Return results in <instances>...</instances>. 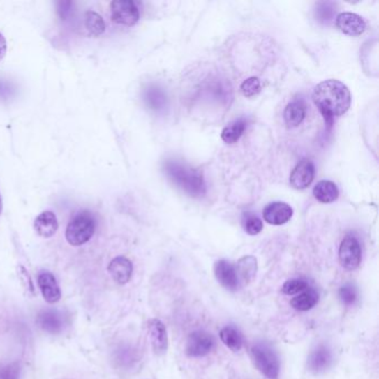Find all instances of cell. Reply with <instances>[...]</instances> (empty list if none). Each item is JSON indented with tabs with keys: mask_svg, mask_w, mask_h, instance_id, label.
Returning <instances> with one entry per match:
<instances>
[{
	"mask_svg": "<svg viewBox=\"0 0 379 379\" xmlns=\"http://www.w3.org/2000/svg\"><path fill=\"white\" fill-rule=\"evenodd\" d=\"M240 89H241V93L245 97L251 98V97H255L262 91V84H260V80L257 77H251L241 84Z\"/></svg>",
	"mask_w": 379,
	"mask_h": 379,
	"instance_id": "4316f807",
	"label": "cell"
},
{
	"mask_svg": "<svg viewBox=\"0 0 379 379\" xmlns=\"http://www.w3.org/2000/svg\"><path fill=\"white\" fill-rule=\"evenodd\" d=\"M3 213V200H1V196H0V215Z\"/></svg>",
	"mask_w": 379,
	"mask_h": 379,
	"instance_id": "836d02e7",
	"label": "cell"
},
{
	"mask_svg": "<svg viewBox=\"0 0 379 379\" xmlns=\"http://www.w3.org/2000/svg\"><path fill=\"white\" fill-rule=\"evenodd\" d=\"M315 177V166L309 159H303L295 167L290 181L295 189H306L313 183Z\"/></svg>",
	"mask_w": 379,
	"mask_h": 379,
	"instance_id": "30bf717a",
	"label": "cell"
},
{
	"mask_svg": "<svg viewBox=\"0 0 379 379\" xmlns=\"http://www.w3.org/2000/svg\"><path fill=\"white\" fill-rule=\"evenodd\" d=\"M34 228L41 237H52L58 230L57 217L52 211H44L35 219Z\"/></svg>",
	"mask_w": 379,
	"mask_h": 379,
	"instance_id": "2e32d148",
	"label": "cell"
},
{
	"mask_svg": "<svg viewBox=\"0 0 379 379\" xmlns=\"http://www.w3.org/2000/svg\"><path fill=\"white\" fill-rule=\"evenodd\" d=\"M145 101L151 110H157V112L164 110L167 104L166 95L163 89L157 86H150L146 90Z\"/></svg>",
	"mask_w": 379,
	"mask_h": 379,
	"instance_id": "d4e9b609",
	"label": "cell"
},
{
	"mask_svg": "<svg viewBox=\"0 0 379 379\" xmlns=\"http://www.w3.org/2000/svg\"><path fill=\"white\" fill-rule=\"evenodd\" d=\"M339 191L337 186L329 180H322L314 187V196L318 202L328 204L339 198Z\"/></svg>",
	"mask_w": 379,
	"mask_h": 379,
	"instance_id": "d6986e66",
	"label": "cell"
},
{
	"mask_svg": "<svg viewBox=\"0 0 379 379\" xmlns=\"http://www.w3.org/2000/svg\"><path fill=\"white\" fill-rule=\"evenodd\" d=\"M339 299L346 306L355 305L358 299V292L356 287L352 284H346L341 287L339 292Z\"/></svg>",
	"mask_w": 379,
	"mask_h": 379,
	"instance_id": "f1b7e54d",
	"label": "cell"
},
{
	"mask_svg": "<svg viewBox=\"0 0 379 379\" xmlns=\"http://www.w3.org/2000/svg\"><path fill=\"white\" fill-rule=\"evenodd\" d=\"M332 352L324 345L317 347L309 358V367L313 373L318 374L326 371L332 363Z\"/></svg>",
	"mask_w": 379,
	"mask_h": 379,
	"instance_id": "e0dca14e",
	"label": "cell"
},
{
	"mask_svg": "<svg viewBox=\"0 0 379 379\" xmlns=\"http://www.w3.org/2000/svg\"><path fill=\"white\" fill-rule=\"evenodd\" d=\"M37 324L47 333L59 334L65 327V317L57 309H45L39 313Z\"/></svg>",
	"mask_w": 379,
	"mask_h": 379,
	"instance_id": "7c38bea8",
	"label": "cell"
},
{
	"mask_svg": "<svg viewBox=\"0 0 379 379\" xmlns=\"http://www.w3.org/2000/svg\"><path fill=\"white\" fill-rule=\"evenodd\" d=\"M148 333L155 354L164 355L168 348V337L165 325L159 320H150L148 322Z\"/></svg>",
	"mask_w": 379,
	"mask_h": 379,
	"instance_id": "4fadbf2b",
	"label": "cell"
},
{
	"mask_svg": "<svg viewBox=\"0 0 379 379\" xmlns=\"http://www.w3.org/2000/svg\"><path fill=\"white\" fill-rule=\"evenodd\" d=\"M84 26L88 35L91 37H98L101 34H104L106 29L104 20L101 15L95 11H87L84 17Z\"/></svg>",
	"mask_w": 379,
	"mask_h": 379,
	"instance_id": "cb8c5ba5",
	"label": "cell"
},
{
	"mask_svg": "<svg viewBox=\"0 0 379 379\" xmlns=\"http://www.w3.org/2000/svg\"><path fill=\"white\" fill-rule=\"evenodd\" d=\"M307 288H309V281H306L305 279H290L285 283L284 286L281 288V292L285 295H295L305 292Z\"/></svg>",
	"mask_w": 379,
	"mask_h": 379,
	"instance_id": "83f0119b",
	"label": "cell"
},
{
	"mask_svg": "<svg viewBox=\"0 0 379 379\" xmlns=\"http://www.w3.org/2000/svg\"><path fill=\"white\" fill-rule=\"evenodd\" d=\"M248 121L245 118H239L235 120L230 125L226 126L223 131H221V140H224L227 144H235L239 140L240 137L243 136L247 128Z\"/></svg>",
	"mask_w": 379,
	"mask_h": 379,
	"instance_id": "603a6c76",
	"label": "cell"
},
{
	"mask_svg": "<svg viewBox=\"0 0 379 379\" xmlns=\"http://www.w3.org/2000/svg\"><path fill=\"white\" fill-rule=\"evenodd\" d=\"M219 336H221V341L232 352H237L243 348L244 336L234 326H227V327L223 328Z\"/></svg>",
	"mask_w": 379,
	"mask_h": 379,
	"instance_id": "7402d4cb",
	"label": "cell"
},
{
	"mask_svg": "<svg viewBox=\"0 0 379 379\" xmlns=\"http://www.w3.org/2000/svg\"><path fill=\"white\" fill-rule=\"evenodd\" d=\"M165 172L176 185L191 196L200 197L206 193V184L202 174L191 167L170 161L165 164Z\"/></svg>",
	"mask_w": 379,
	"mask_h": 379,
	"instance_id": "7a4b0ae2",
	"label": "cell"
},
{
	"mask_svg": "<svg viewBox=\"0 0 379 379\" xmlns=\"http://www.w3.org/2000/svg\"><path fill=\"white\" fill-rule=\"evenodd\" d=\"M313 99L324 116L325 121L329 126L335 118L346 114L352 104L350 89L336 80H325L318 84L313 94Z\"/></svg>",
	"mask_w": 379,
	"mask_h": 379,
	"instance_id": "6da1fadb",
	"label": "cell"
},
{
	"mask_svg": "<svg viewBox=\"0 0 379 379\" xmlns=\"http://www.w3.org/2000/svg\"><path fill=\"white\" fill-rule=\"evenodd\" d=\"M318 300H320L318 292L313 288H307L299 296L292 298L290 300V305L296 311H307L315 307L318 303Z\"/></svg>",
	"mask_w": 379,
	"mask_h": 379,
	"instance_id": "44dd1931",
	"label": "cell"
},
{
	"mask_svg": "<svg viewBox=\"0 0 379 379\" xmlns=\"http://www.w3.org/2000/svg\"><path fill=\"white\" fill-rule=\"evenodd\" d=\"M333 5V3H318V8H317V15H318V20H320V22H327L328 20H332V17H333L334 14V8L333 7H330V6Z\"/></svg>",
	"mask_w": 379,
	"mask_h": 379,
	"instance_id": "4dcf8cb0",
	"label": "cell"
},
{
	"mask_svg": "<svg viewBox=\"0 0 379 379\" xmlns=\"http://www.w3.org/2000/svg\"><path fill=\"white\" fill-rule=\"evenodd\" d=\"M95 228L93 215L88 211H82L71 219L66 230V239L71 246L84 245L93 237Z\"/></svg>",
	"mask_w": 379,
	"mask_h": 379,
	"instance_id": "277c9868",
	"label": "cell"
},
{
	"mask_svg": "<svg viewBox=\"0 0 379 379\" xmlns=\"http://www.w3.org/2000/svg\"><path fill=\"white\" fill-rule=\"evenodd\" d=\"M306 107L302 101H295L287 105L284 112L285 123L288 127H297L303 123Z\"/></svg>",
	"mask_w": 379,
	"mask_h": 379,
	"instance_id": "ffe728a7",
	"label": "cell"
},
{
	"mask_svg": "<svg viewBox=\"0 0 379 379\" xmlns=\"http://www.w3.org/2000/svg\"><path fill=\"white\" fill-rule=\"evenodd\" d=\"M336 26L345 35L356 36L362 35L365 33L366 25L365 20L359 15L354 13H341L336 18Z\"/></svg>",
	"mask_w": 379,
	"mask_h": 379,
	"instance_id": "8fae6325",
	"label": "cell"
},
{
	"mask_svg": "<svg viewBox=\"0 0 379 379\" xmlns=\"http://www.w3.org/2000/svg\"><path fill=\"white\" fill-rule=\"evenodd\" d=\"M38 286L47 303L55 304L61 298L59 285L56 281L55 276L50 272H43L39 274Z\"/></svg>",
	"mask_w": 379,
	"mask_h": 379,
	"instance_id": "5bb4252c",
	"label": "cell"
},
{
	"mask_svg": "<svg viewBox=\"0 0 379 379\" xmlns=\"http://www.w3.org/2000/svg\"><path fill=\"white\" fill-rule=\"evenodd\" d=\"M214 272H215L217 281L226 290H230V292H236V290H240L243 287L240 284L237 273L235 269V265H232L228 260H221L216 262Z\"/></svg>",
	"mask_w": 379,
	"mask_h": 379,
	"instance_id": "ba28073f",
	"label": "cell"
},
{
	"mask_svg": "<svg viewBox=\"0 0 379 379\" xmlns=\"http://www.w3.org/2000/svg\"><path fill=\"white\" fill-rule=\"evenodd\" d=\"M262 216L268 224L279 226L290 221L292 217V208L286 202H270L262 210Z\"/></svg>",
	"mask_w": 379,
	"mask_h": 379,
	"instance_id": "9c48e42d",
	"label": "cell"
},
{
	"mask_svg": "<svg viewBox=\"0 0 379 379\" xmlns=\"http://www.w3.org/2000/svg\"><path fill=\"white\" fill-rule=\"evenodd\" d=\"M112 22L118 25L134 26L140 20V9L131 0H115L110 5Z\"/></svg>",
	"mask_w": 379,
	"mask_h": 379,
	"instance_id": "5b68a950",
	"label": "cell"
},
{
	"mask_svg": "<svg viewBox=\"0 0 379 379\" xmlns=\"http://www.w3.org/2000/svg\"><path fill=\"white\" fill-rule=\"evenodd\" d=\"M20 365L18 363L6 364L0 366V379H20Z\"/></svg>",
	"mask_w": 379,
	"mask_h": 379,
	"instance_id": "f546056e",
	"label": "cell"
},
{
	"mask_svg": "<svg viewBox=\"0 0 379 379\" xmlns=\"http://www.w3.org/2000/svg\"><path fill=\"white\" fill-rule=\"evenodd\" d=\"M20 279H22V284L25 285L26 288H27L28 290H30V292H33L34 294V285L33 281H31V278H30V276L28 275L27 273H26L25 268L20 267Z\"/></svg>",
	"mask_w": 379,
	"mask_h": 379,
	"instance_id": "1f68e13d",
	"label": "cell"
},
{
	"mask_svg": "<svg viewBox=\"0 0 379 379\" xmlns=\"http://www.w3.org/2000/svg\"><path fill=\"white\" fill-rule=\"evenodd\" d=\"M235 269H236L241 286L248 284L256 276L257 260L253 256L243 257L238 260L237 264L235 265Z\"/></svg>",
	"mask_w": 379,
	"mask_h": 379,
	"instance_id": "ac0fdd59",
	"label": "cell"
},
{
	"mask_svg": "<svg viewBox=\"0 0 379 379\" xmlns=\"http://www.w3.org/2000/svg\"><path fill=\"white\" fill-rule=\"evenodd\" d=\"M251 355L257 369L268 379H278L281 362L278 355L267 343H257L251 347Z\"/></svg>",
	"mask_w": 379,
	"mask_h": 379,
	"instance_id": "3957f363",
	"label": "cell"
},
{
	"mask_svg": "<svg viewBox=\"0 0 379 379\" xmlns=\"http://www.w3.org/2000/svg\"><path fill=\"white\" fill-rule=\"evenodd\" d=\"M215 346L216 341L213 335L198 330L189 335L186 344V354L191 357H204L213 352Z\"/></svg>",
	"mask_w": 379,
	"mask_h": 379,
	"instance_id": "52a82bcc",
	"label": "cell"
},
{
	"mask_svg": "<svg viewBox=\"0 0 379 379\" xmlns=\"http://www.w3.org/2000/svg\"><path fill=\"white\" fill-rule=\"evenodd\" d=\"M241 223H243L244 230L247 234L257 235L262 230V221L251 211H246L243 214Z\"/></svg>",
	"mask_w": 379,
	"mask_h": 379,
	"instance_id": "484cf974",
	"label": "cell"
},
{
	"mask_svg": "<svg viewBox=\"0 0 379 379\" xmlns=\"http://www.w3.org/2000/svg\"><path fill=\"white\" fill-rule=\"evenodd\" d=\"M339 262L347 270H355L362 262V248L357 238L348 235L341 241L339 247Z\"/></svg>",
	"mask_w": 379,
	"mask_h": 379,
	"instance_id": "8992f818",
	"label": "cell"
},
{
	"mask_svg": "<svg viewBox=\"0 0 379 379\" xmlns=\"http://www.w3.org/2000/svg\"><path fill=\"white\" fill-rule=\"evenodd\" d=\"M108 272L117 284H127L133 275V264L126 257H116L110 262Z\"/></svg>",
	"mask_w": 379,
	"mask_h": 379,
	"instance_id": "9a60e30c",
	"label": "cell"
},
{
	"mask_svg": "<svg viewBox=\"0 0 379 379\" xmlns=\"http://www.w3.org/2000/svg\"><path fill=\"white\" fill-rule=\"evenodd\" d=\"M6 52H7V43L3 34H0V61L5 58Z\"/></svg>",
	"mask_w": 379,
	"mask_h": 379,
	"instance_id": "d6a6232c",
	"label": "cell"
}]
</instances>
